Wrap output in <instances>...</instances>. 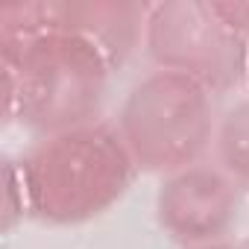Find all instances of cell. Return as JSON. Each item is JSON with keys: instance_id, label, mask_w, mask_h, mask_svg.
<instances>
[{"instance_id": "obj_1", "label": "cell", "mask_w": 249, "mask_h": 249, "mask_svg": "<svg viewBox=\"0 0 249 249\" xmlns=\"http://www.w3.org/2000/svg\"><path fill=\"white\" fill-rule=\"evenodd\" d=\"M103 53L62 27L36 36L15 59L21 68V114L36 126H68L97 111L103 97Z\"/></svg>"}, {"instance_id": "obj_2", "label": "cell", "mask_w": 249, "mask_h": 249, "mask_svg": "<svg viewBox=\"0 0 249 249\" xmlns=\"http://www.w3.org/2000/svg\"><path fill=\"white\" fill-rule=\"evenodd\" d=\"M126 129L132 147L144 161H150V167H179L205 147V94L185 73H159L132 91L126 106Z\"/></svg>"}, {"instance_id": "obj_3", "label": "cell", "mask_w": 249, "mask_h": 249, "mask_svg": "<svg viewBox=\"0 0 249 249\" xmlns=\"http://www.w3.org/2000/svg\"><path fill=\"white\" fill-rule=\"evenodd\" d=\"M223 156L229 167L249 179V103L229 114L223 129Z\"/></svg>"}]
</instances>
